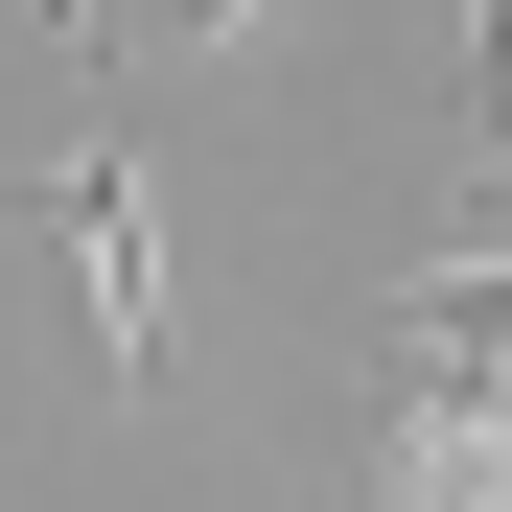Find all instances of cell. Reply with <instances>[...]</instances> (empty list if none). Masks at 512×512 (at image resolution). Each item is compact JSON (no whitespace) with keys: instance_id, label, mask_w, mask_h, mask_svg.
<instances>
[{"instance_id":"obj_2","label":"cell","mask_w":512,"mask_h":512,"mask_svg":"<svg viewBox=\"0 0 512 512\" xmlns=\"http://www.w3.org/2000/svg\"><path fill=\"white\" fill-rule=\"evenodd\" d=\"M373 512H512V373H396Z\"/></svg>"},{"instance_id":"obj_4","label":"cell","mask_w":512,"mask_h":512,"mask_svg":"<svg viewBox=\"0 0 512 512\" xmlns=\"http://www.w3.org/2000/svg\"><path fill=\"white\" fill-rule=\"evenodd\" d=\"M466 163H512V0H466Z\"/></svg>"},{"instance_id":"obj_3","label":"cell","mask_w":512,"mask_h":512,"mask_svg":"<svg viewBox=\"0 0 512 512\" xmlns=\"http://www.w3.org/2000/svg\"><path fill=\"white\" fill-rule=\"evenodd\" d=\"M70 47H233V24H280V0H47Z\"/></svg>"},{"instance_id":"obj_1","label":"cell","mask_w":512,"mask_h":512,"mask_svg":"<svg viewBox=\"0 0 512 512\" xmlns=\"http://www.w3.org/2000/svg\"><path fill=\"white\" fill-rule=\"evenodd\" d=\"M47 210H70V280H94V350H117V396H140V373H163V187H140V140H70Z\"/></svg>"}]
</instances>
